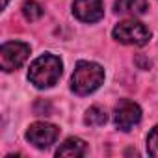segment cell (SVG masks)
Returning <instances> with one entry per match:
<instances>
[{
  "label": "cell",
  "instance_id": "12",
  "mask_svg": "<svg viewBox=\"0 0 158 158\" xmlns=\"http://www.w3.org/2000/svg\"><path fill=\"white\" fill-rule=\"evenodd\" d=\"M147 151L151 156L158 158V127H154L147 136Z\"/></svg>",
  "mask_w": 158,
  "mask_h": 158
},
{
  "label": "cell",
  "instance_id": "9",
  "mask_svg": "<svg viewBox=\"0 0 158 158\" xmlns=\"http://www.w3.org/2000/svg\"><path fill=\"white\" fill-rule=\"evenodd\" d=\"M149 10L147 0H115V11L121 15H143Z\"/></svg>",
  "mask_w": 158,
  "mask_h": 158
},
{
  "label": "cell",
  "instance_id": "11",
  "mask_svg": "<svg viewBox=\"0 0 158 158\" xmlns=\"http://www.w3.org/2000/svg\"><path fill=\"white\" fill-rule=\"evenodd\" d=\"M23 15L28 21H37V19L43 17V8L35 2V0H26L23 4Z\"/></svg>",
  "mask_w": 158,
  "mask_h": 158
},
{
  "label": "cell",
  "instance_id": "15",
  "mask_svg": "<svg viewBox=\"0 0 158 158\" xmlns=\"http://www.w3.org/2000/svg\"><path fill=\"white\" fill-rule=\"evenodd\" d=\"M8 2H10V0H2V6L6 8V6H8Z\"/></svg>",
  "mask_w": 158,
  "mask_h": 158
},
{
  "label": "cell",
  "instance_id": "5",
  "mask_svg": "<svg viewBox=\"0 0 158 158\" xmlns=\"http://www.w3.org/2000/svg\"><path fill=\"white\" fill-rule=\"evenodd\" d=\"M114 121H115V127L119 130H125L128 132L134 125H138L141 121V108L132 102V101H121L117 106H115V112H114Z\"/></svg>",
  "mask_w": 158,
  "mask_h": 158
},
{
  "label": "cell",
  "instance_id": "13",
  "mask_svg": "<svg viewBox=\"0 0 158 158\" xmlns=\"http://www.w3.org/2000/svg\"><path fill=\"white\" fill-rule=\"evenodd\" d=\"M34 112L37 114V115H50V104L47 102V101H37L35 102V106H34Z\"/></svg>",
  "mask_w": 158,
  "mask_h": 158
},
{
  "label": "cell",
  "instance_id": "7",
  "mask_svg": "<svg viewBox=\"0 0 158 158\" xmlns=\"http://www.w3.org/2000/svg\"><path fill=\"white\" fill-rule=\"evenodd\" d=\"M73 13L82 23H97L104 15V4L102 0H74Z\"/></svg>",
  "mask_w": 158,
  "mask_h": 158
},
{
  "label": "cell",
  "instance_id": "6",
  "mask_svg": "<svg viewBox=\"0 0 158 158\" xmlns=\"http://www.w3.org/2000/svg\"><path fill=\"white\" fill-rule=\"evenodd\" d=\"M60 134V128L50 123H34L26 130V139L37 149H48Z\"/></svg>",
  "mask_w": 158,
  "mask_h": 158
},
{
  "label": "cell",
  "instance_id": "3",
  "mask_svg": "<svg viewBox=\"0 0 158 158\" xmlns=\"http://www.w3.org/2000/svg\"><path fill=\"white\" fill-rule=\"evenodd\" d=\"M114 39H117L123 45H136L143 47L151 39V32L147 26H143L138 21H123L114 28Z\"/></svg>",
  "mask_w": 158,
  "mask_h": 158
},
{
  "label": "cell",
  "instance_id": "4",
  "mask_svg": "<svg viewBox=\"0 0 158 158\" xmlns=\"http://www.w3.org/2000/svg\"><path fill=\"white\" fill-rule=\"evenodd\" d=\"M28 54H30V47L26 43H21V41L4 43L2 48H0V65L6 73L15 71L26 61Z\"/></svg>",
  "mask_w": 158,
  "mask_h": 158
},
{
  "label": "cell",
  "instance_id": "14",
  "mask_svg": "<svg viewBox=\"0 0 158 158\" xmlns=\"http://www.w3.org/2000/svg\"><path fill=\"white\" fill-rule=\"evenodd\" d=\"M138 61H139V63H143V60H141V58H138ZM145 65H147V69H149V67H151V61H147Z\"/></svg>",
  "mask_w": 158,
  "mask_h": 158
},
{
  "label": "cell",
  "instance_id": "10",
  "mask_svg": "<svg viewBox=\"0 0 158 158\" xmlns=\"http://www.w3.org/2000/svg\"><path fill=\"white\" fill-rule=\"evenodd\" d=\"M84 121H86V125H89V127H101V125H104V123L108 121V114H106V110L101 108V106H91V108L86 112Z\"/></svg>",
  "mask_w": 158,
  "mask_h": 158
},
{
  "label": "cell",
  "instance_id": "8",
  "mask_svg": "<svg viewBox=\"0 0 158 158\" xmlns=\"http://www.w3.org/2000/svg\"><path fill=\"white\" fill-rule=\"evenodd\" d=\"M88 151V145L84 143V139L80 138H67L60 149L56 151V156H69V158H78V156H84Z\"/></svg>",
  "mask_w": 158,
  "mask_h": 158
},
{
  "label": "cell",
  "instance_id": "1",
  "mask_svg": "<svg viewBox=\"0 0 158 158\" xmlns=\"http://www.w3.org/2000/svg\"><path fill=\"white\" fill-rule=\"evenodd\" d=\"M60 76H61V60L54 54L39 56L30 65V71H28V80L39 89L52 88L60 80Z\"/></svg>",
  "mask_w": 158,
  "mask_h": 158
},
{
  "label": "cell",
  "instance_id": "2",
  "mask_svg": "<svg viewBox=\"0 0 158 158\" xmlns=\"http://www.w3.org/2000/svg\"><path fill=\"white\" fill-rule=\"evenodd\" d=\"M104 80V69L93 61H78L71 78V88L78 95H89L101 88Z\"/></svg>",
  "mask_w": 158,
  "mask_h": 158
}]
</instances>
